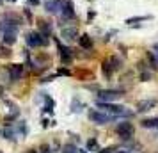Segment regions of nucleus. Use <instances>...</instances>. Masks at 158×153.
<instances>
[{
  "instance_id": "4468645a",
  "label": "nucleus",
  "mask_w": 158,
  "mask_h": 153,
  "mask_svg": "<svg viewBox=\"0 0 158 153\" xmlns=\"http://www.w3.org/2000/svg\"><path fill=\"white\" fill-rule=\"evenodd\" d=\"M78 43L84 50H91L93 48V39H91V36H87V34H82L78 37Z\"/></svg>"
},
{
  "instance_id": "58836bf2",
  "label": "nucleus",
  "mask_w": 158,
  "mask_h": 153,
  "mask_svg": "<svg viewBox=\"0 0 158 153\" xmlns=\"http://www.w3.org/2000/svg\"><path fill=\"white\" fill-rule=\"evenodd\" d=\"M13 2H15V0H13Z\"/></svg>"
},
{
  "instance_id": "ddd939ff",
  "label": "nucleus",
  "mask_w": 158,
  "mask_h": 153,
  "mask_svg": "<svg viewBox=\"0 0 158 153\" xmlns=\"http://www.w3.org/2000/svg\"><path fill=\"white\" fill-rule=\"evenodd\" d=\"M155 100H142V102L137 103V110L139 112H146V110H151L153 107H155Z\"/></svg>"
},
{
  "instance_id": "4be33fe9",
  "label": "nucleus",
  "mask_w": 158,
  "mask_h": 153,
  "mask_svg": "<svg viewBox=\"0 0 158 153\" xmlns=\"http://www.w3.org/2000/svg\"><path fill=\"white\" fill-rule=\"evenodd\" d=\"M44 102H46V103H44L43 110H44V112H52V110H53V100L46 95V96H44Z\"/></svg>"
},
{
  "instance_id": "7ed1b4c3",
  "label": "nucleus",
  "mask_w": 158,
  "mask_h": 153,
  "mask_svg": "<svg viewBox=\"0 0 158 153\" xmlns=\"http://www.w3.org/2000/svg\"><path fill=\"white\" fill-rule=\"evenodd\" d=\"M115 132H117V135L123 141H128V139L133 137V125L130 123V121H121V123L115 126Z\"/></svg>"
},
{
  "instance_id": "2eb2a0df",
  "label": "nucleus",
  "mask_w": 158,
  "mask_h": 153,
  "mask_svg": "<svg viewBox=\"0 0 158 153\" xmlns=\"http://www.w3.org/2000/svg\"><path fill=\"white\" fill-rule=\"evenodd\" d=\"M140 126H142V128H158V117L142 119V121H140Z\"/></svg>"
},
{
  "instance_id": "bb28decb",
  "label": "nucleus",
  "mask_w": 158,
  "mask_h": 153,
  "mask_svg": "<svg viewBox=\"0 0 158 153\" xmlns=\"http://www.w3.org/2000/svg\"><path fill=\"white\" fill-rule=\"evenodd\" d=\"M80 107H82V103L75 98V100H73V105H71V110H73V112H80V110H82Z\"/></svg>"
},
{
  "instance_id": "0eeeda50",
  "label": "nucleus",
  "mask_w": 158,
  "mask_h": 153,
  "mask_svg": "<svg viewBox=\"0 0 158 153\" xmlns=\"http://www.w3.org/2000/svg\"><path fill=\"white\" fill-rule=\"evenodd\" d=\"M60 15L64 18H73L75 16V7L71 0H60Z\"/></svg>"
},
{
  "instance_id": "20e7f679",
  "label": "nucleus",
  "mask_w": 158,
  "mask_h": 153,
  "mask_svg": "<svg viewBox=\"0 0 158 153\" xmlns=\"http://www.w3.org/2000/svg\"><path fill=\"white\" fill-rule=\"evenodd\" d=\"M123 96V91H115V89H103L98 91V100L100 102H115Z\"/></svg>"
},
{
  "instance_id": "e433bc0d",
  "label": "nucleus",
  "mask_w": 158,
  "mask_h": 153,
  "mask_svg": "<svg viewBox=\"0 0 158 153\" xmlns=\"http://www.w3.org/2000/svg\"><path fill=\"white\" fill-rule=\"evenodd\" d=\"M0 6H2V0H0Z\"/></svg>"
},
{
  "instance_id": "72a5a7b5",
  "label": "nucleus",
  "mask_w": 158,
  "mask_h": 153,
  "mask_svg": "<svg viewBox=\"0 0 158 153\" xmlns=\"http://www.w3.org/2000/svg\"><path fill=\"white\" fill-rule=\"evenodd\" d=\"M29 4H30V6H37V4H39V0H29Z\"/></svg>"
},
{
  "instance_id": "c85d7f7f",
  "label": "nucleus",
  "mask_w": 158,
  "mask_h": 153,
  "mask_svg": "<svg viewBox=\"0 0 158 153\" xmlns=\"http://www.w3.org/2000/svg\"><path fill=\"white\" fill-rule=\"evenodd\" d=\"M57 75H64V77H69V75H71V71H69V70H66V68H60V70H57Z\"/></svg>"
},
{
  "instance_id": "aec40b11",
  "label": "nucleus",
  "mask_w": 158,
  "mask_h": 153,
  "mask_svg": "<svg viewBox=\"0 0 158 153\" xmlns=\"http://www.w3.org/2000/svg\"><path fill=\"white\" fill-rule=\"evenodd\" d=\"M18 116H20V110H18V109L15 107V109L11 110V114H7V116L4 117V121H6V123L9 125L11 121H15V119H18Z\"/></svg>"
},
{
  "instance_id": "9b49d317",
  "label": "nucleus",
  "mask_w": 158,
  "mask_h": 153,
  "mask_svg": "<svg viewBox=\"0 0 158 153\" xmlns=\"http://www.w3.org/2000/svg\"><path fill=\"white\" fill-rule=\"evenodd\" d=\"M37 25H39V34H41V36L48 37L52 34V23L50 22H46V20H39Z\"/></svg>"
},
{
  "instance_id": "cd10ccee",
  "label": "nucleus",
  "mask_w": 158,
  "mask_h": 153,
  "mask_svg": "<svg viewBox=\"0 0 158 153\" xmlns=\"http://www.w3.org/2000/svg\"><path fill=\"white\" fill-rule=\"evenodd\" d=\"M140 80H142V82H148V80H151V73H148V71L140 73Z\"/></svg>"
},
{
  "instance_id": "a211bd4d",
  "label": "nucleus",
  "mask_w": 158,
  "mask_h": 153,
  "mask_svg": "<svg viewBox=\"0 0 158 153\" xmlns=\"http://www.w3.org/2000/svg\"><path fill=\"white\" fill-rule=\"evenodd\" d=\"M2 41H4V45H13V43H16V34H13V32H4Z\"/></svg>"
},
{
  "instance_id": "6e6552de",
  "label": "nucleus",
  "mask_w": 158,
  "mask_h": 153,
  "mask_svg": "<svg viewBox=\"0 0 158 153\" xmlns=\"http://www.w3.org/2000/svg\"><path fill=\"white\" fill-rule=\"evenodd\" d=\"M6 70H7L11 80H20L23 77V66L22 64H11V66H7Z\"/></svg>"
},
{
  "instance_id": "2f4dec72",
  "label": "nucleus",
  "mask_w": 158,
  "mask_h": 153,
  "mask_svg": "<svg viewBox=\"0 0 158 153\" xmlns=\"http://www.w3.org/2000/svg\"><path fill=\"white\" fill-rule=\"evenodd\" d=\"M153 53H155V57H156V61H158V43L153 46Z\"/></svg>"
},
{
  "instance_id": "f704fd0d",
  "label": "nucleus",
  "mask_w": 158,
  "mask_h": 153,
  "mask_svg": "<svg viewBox=\"0 0 158 153\" xmlns=\"http://www.w3.org/2000/svg\"><path fill=\"white\" fill-rule=\"evenodd\" d=\"M115 153H130V151H126V150H119V151H115Z\"/></svg>"
},
{
  "instance_id": "c9c22d12",
  "label": "nucleus",
  "mask_w": 158,
  "mask_h": 153,
  "mask_svg": "<svg viewBox=\"0 0 158 153\" xmlns=\"http://www.w3.org/2000/svg\"><path fill=\"white\" fill-rule=\"evenodd\" d=\"M27 153H39V151H36V150H29Z\"/></svg>"
},
{
  "instance_id": "423d86ee",
  "label": "nucleus",
  "mask_w": 158,
  "mask_h": 153,
  "mask_svg": "<svg viewBox=\"0 0 158 153\" xmlns=\"http://www.w3.org/2000/svg\"><path fill=\"white\" fill-rule=\"evenodd\" d=\"M55 43H57V48L60 50V61H62V64H71L73 61V53H71V48H68V46H64V45H60V41H57L55 39Z\"/></svg>"
},
{
  "instance_id": "412c9836",
  "label": "nucleus",
  "mask_w": 158,
  "mask_h": 153,
  "mask_svg": "<svg viewBox=\"0 0 158 153\" xmlns=\"http://www.w3.org/2000/svg\"><path fill=\"white\" fill-rule=\"evenodd\" d=\"M146 57H148V61H149L151 68H153V70H156V68H158V61H156V57H155V53H153V52H148V53H146Z\"/></svg>"
},
{
  "instance_id": "4c0bfd02",
  "label": "nucleus",
  "mask_w": 158,
  "mask_h": 153,
  "mask_svg": "<svg viewBox=\"0 0 158 153\" xmlns=\"http://www.w3.org/2000/svg\"><path fill=\"white\" fill-rule=\"evenodd\" d=\"M9 2H13V0H9Z\"/></svg>"
},
{
  "instance_id": "b1692460",
  "label": "nucleus",
  "mask_w": 158,
  "mask_h": 153,
  "mask_svg": "<svg viewBox=\"0 0 158 153\" xmlns=\"http://www.w3.org/2000/svg\"><path fill=\"white\" fill-rule=\"evenodd\" d=\"M108 61H110V64H112V68H114V71H117V70H121V59L119 57H108Z\"/></svg>"
},
{
  "instance_id": "f8f14e48",
  "label": "nucleus",
  "mask_w": 158,
  "mask_h": 153,
  "mask_svg": "<svg viewBox=\"0 0 158 153\" xmlns=\"http://www.w3.org/2000/svg\"><path fill=\"white\" fill-rule=\"evenodd\" d=\"M0 30L2 32H13V34H18V23H11V22H2L0 23Z\"/></svg>"
},
{
  "instance_id": "f257e3e1",
  "label": "nucleus",
  "mask_w": 158,
  "mask_h": 153,
  "mask_svg": "<svg viewBox=\"0 0 158 153\" xmlns=\"http://www.w3.org/2000/svg\"><path fill=\"white\" fill-rule=\"evenodd\" d=\"M96 105H98L100 109L110 112V116H130V112L126 110V107L115 105V103H112V102H100V100H96Z\"/></svg>"
},
{
  "instance_id": "6ab92c4d",
  "label": "nucleus",
  "mask_w": 158,
  "mask_h": 153,
  "mask_svg": "<svg viewBox=\"0 0 158 153\" xmlns=\"http://www.w3.org/2000/svg\"><path fill=\"white\" fill-rule=\"evenodd\" d=\"M151 18H153V16H133V18H128L126 23H128V25H133V23H139V22H148Z\"/></svg>"
},
{
  "instance_id": "9d476101",
  "label": "nucleus",
  "mask_w": 158,
  "mask_h": 153,
  "mask_svg": "<svg viewBox=\"0 0 158 153\" xmlns=\"http://www.w3.org/2000/svg\"><path fill=\"white\" fill-rule=\"evenodd\" d=\"M44 9L50 15H59L60 13V0H46L44 2Z\"/></svg>"
},
{
  "instance_id": "473e14b6",
  "label": "nucleus",
  "mask_w": 158,
  "mask_h": 153,
  "mask_svg": "<svg viewBox=\"0 0 158 153\" xmlns=\"http://www.w3.org/2000/svg\"><path fill=\"white\" fill-rule=\"evenodd\" d=\"M48 125H50V121H48V119H41V126H43V128H46Z\"/></svg>"
},
{
  "instance_id": "1a4fd4ad",
  "label": "nucleus",
  "mask_w": 158,
  "mask_h": 153,
  "mask_svg": "<svg viewBox=\"0 0 158 153\" xmlns=\"http://www.w3.org/2000/svg\"><path fill=\"white\" fill-rule=\"evenodd\" d=\"M60 37H64L66 41H73L78 37V30H77V27H64L60 30Z\"/></svg>"
},
{
  "instance_id": "a878e982",
  "label": "nucleus",
  "mask_w": 158,
  "mask_h": 153,
  "mask_svg": "<svg viewBox=\"0 0 158 153\" xmlns=\"http://www.w3.org/2000/svg\"><path fill=\"white\" fill-rule=\"evenodd\" d=\"M13 135H15V130H13L11 126H6V130H4V137L9 139V141H13V139H15Z\"/></svg>"
},
{
  "instance_id": "39448f33",
  "label": "nucleus",
  "mask_w": 158,
  "mask_h": 153,
  "mask_svg": "<svg viewBox=\"0 0 158 153\" xmlns=\"http://www.w3.org/2000/svg\"><path fill=\"white\" fill-rule=\"evenodd\" d=\"M27 45L29 46H32V48H37V46H46L48 45V39L44 36H41L39 32H29L27 34Z\"/></svg>"
},
{
  "instance_id": "393cba45",
  "label": "nucleus",
  "mask_w": 158,
  "mask_h": 153,
  "mask_svg": "<svg viewBox=\"0 0 158 153\" xmlns=\"http://www.w3.org/2000/svg\"><path fill=\"white\" fill-rule=\"evenodd\" d=\"M11 57V50L6 45H0V59H9Z\"/></svg>"
},
{
  "instance_id": "dca6fc26",
  "label": "nucleus",
  "mask_w": 158,
  "mask_h": 153,
  "mask_svg": "<svg viewBox=\"0 0 158 153\" xmlns=\"http://www.w3.org/2000/svg\"><path fill=\"white\" fill-rule=\"evenodd\" d=\"M101 70H103V75L107 77V79H110L112 77V73H114V68H112V64H110V61H103V66H101Z\"/></svg>"
},
{
  "instance_id": "5701e85b",
  "label": "nucleus",
  "mask_w": 158,
  "mask_h": 153,
  "mask_svg": "<svg viewBox=\"0 0 158 153\" xmlns=\"http://www.w3.org/2000/svg\"><path fill=\"white\" fill-rule=\"evenodd\" d=\"M62 153H78V148L71 142H68V144L62 146Z\"/></svg>"
},
{
  "instance_id": "7c9ffc66",
  "label": "nucleus",
  "mask_w": 158,
  "mask_h": 153,
  "mask_svg": "<svg viewBox=\"0 0 158 153\" xmlns=\"http://www.w3.org/2000/svg\"><path fill=\"white\" fill-rule=\"evenodd\" d=\"M112 151H114V148L110 146V148H105V150H100L98 153H112Z\"/></svg>"
},
{
  "instance_id": "f03ea898",
  "label": "nucleus",
  "mask_w": 158,
  "mask_h": 153,
  "mask_svg": "<svg viewBox=\"0 0 158 153\" xmlns=\"http://www.w3.org/2000/svg\"><path fill=\"white\" fill-rule=\"evenodd\" d=\"M89 119L96 125H107L112 119H115V116H110V114H105V112H101L98 109H93V110H89Z\"/></svg>"
},
{
  "instance_id": "c756f323",
  "label": "nucleus",
  "mask_w": 158,
  "mask_h": 153,
  "mask_svg": "<svg viewBox=\"0 0 158 153\" xmlns=\"http://www.w3.org/2000/svg\"><path fill=\"white\" fill-rule=\"evenodd\" d=\"M39 153H50V146L48 144H41V151Z\"/></svg>"
},
{
  "instance_id": "f3484780",
  "label": "nucleus",
  "mask_w": 158,
  "mask_h": 153,
  "mask_svg": "<svg viewBox=\"0 0 158 153\" xmlns=\"http://www.w3.org/2000/svg\"><path fill=\"white\" fill-rule=\"evenodd\" d=\"M87 151H96V153H98V151H100V146H98V141H96V139H89V141H87Z\"/></svg>"
}]
</instances>
